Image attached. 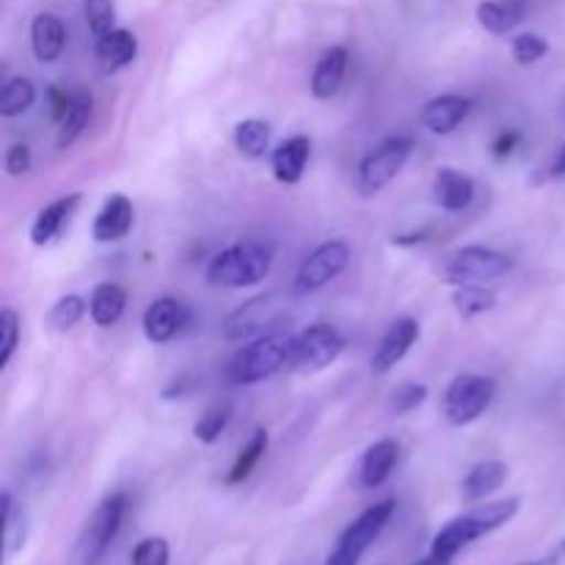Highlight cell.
Wrapping results in <instances>:
<instances>
[{"label":"cell","mask_w":565,"mask_h":565,"mask_svg":"<svg viewBox=\"0 0 565 565\" xmlns=\"http://www.w3.org/2000/svg\"><path fill=\"white\" fill-rule=\"evenodd\" d=\"M519 505H522L519 497H508V500L486 502V505L475 508V511L450 519V522L434 535L428 555L419 557L414 565H452V561H456L467 546H472L475 541L486 539V535H491L494 530L505 527V524L519 513Z\"/></svg>","instance_id":"cell-1"},{"label":"cell","mask_w":565,"mask_h":565,"mask_svg":"<svg viewBox=\"0 0 565 565\" xmlns=\"http://www.w3.org/2000/svg\"><path fill=\"white\" fill-rule=\"evenodd\" d=\"M296 334L290 331H268V334L254 337L248 345H243L226 364V379L235 386L259 384L279 373L285 364H290Z\"/></svg>","instance_id":"cell-2"},{"label":"cell","mask_w":565,"mask_h":565,"mask_svg":"<svg viewBox=\"0 0 565 565\" xmlns=\"http://www.w3.org/2000/svg\"><path fill=\"white\" fill-rule=\"evenodd\" d=\"M274 265V248L263 241H241L215 254L207 265V281L215 287H252L265 281Z\"/></svg>","instance_id":"cell-3"},{"label":"cell","mask_w":565,"mask_h":565,"mask_svg":"<svg viewBox=\"0 0 565 565\" xmlns=\"http://www.w3.org/2000/svg\"><path fill=\"white\" fill-rule=\"evenodd\" d=\"M395 500H381L375 502V505H370L364 513H359V516L342 530L334 550L326 557V565H359L364 552L375 544V539L384 533L390 519L395 516Z\"/></svg>","instance_id":"cell-4"},{"label":"cell","mask_w":565,"mask_h":565,"mask_svg":"<svg viewBox=\"0 0 565 565\" xmlns=\"http://www.w3.org/2000/svg\"><path fill=\"white\" fill-rule=\"evenodd\" d=\"M513 268V259L508 254L494 252L486 246H463L452 252L441 263L439 276L452 287L480 285V281H494Z\"/></svg>","instance_id":"cell-5"},{"label":"cell","mask_w":565,"mask_h":565,"mask_svg":"<svg viewBox=\"0 0 565 565\" xmlns=\"http://www.w3.org/2000/svg\"><path fill=\"white\" fill-rule=\"evenodd\" d=\"M497 381L489 375L461 373L447 384L445 392V419L456 428L475 423L494 403Z\"/></svg>","instance_id":"cell-6"},{"label":"cell","mask_w":565,"mask_h":565,"mask_svg":"<svg viewBox=\"0 0 565 565\" xmlns=\"http://www.w3.org/2000/svg\"><path fill=\"white\" fill-rule=\"evenodd\" d=\"M125 511H127L125 494L105 497V500L94 508L86 527H83L81 541H77V552H81L83 565L103 563V557L108 555L110 544H114L116 533H119L121 522H125Z\"/></svg>","instance_id":"cell-7"},{"label":"cell","mask_w":565,"mask_h":565,"mask_svg":"<svg viewBox=\"0 0 565 565\" xmlns=\"http://www.w3.org/2000/svg\"><path fill=\"white\" fill-rule=\"evenodd\" d=\"M351 263V246L345 241H326L309 254L298 268L292 292L296 296H309V292L323 290L329 281H334Z\"/></svg>","instance_id":"cell-8"},{"label":"cell","mask_w":565,"mask_h":565,"mask_svg":"<svg viewBox=\"0 0 565 565\" xmlns=\"http://www.w3.org/2000/svg\"><path fill=\"white\" fill-rule=\"evenodd\" d=\"M412 149L414 141L408 136L386 138L379 149L364 154L362 163H359V188L364 193H379L381 188L390 185L403 171L406 160L412 158Z\"/></svg>","instance_id":"cell-9"},{"label":"cell","mask_w":565,"mask_h":565,"mask_svg":"<svg viewBox=\"0 0 565 565\" xmlns=\"http://www.w3.org/2000/svg\"><path fill=\"white\" fill-rule=\"evenodd\" d=\"M342 348H345V340H342V334L334 326L315 323L309 329H303L301 334H296L290 367L296 373H320L331 362H337Z\"/></svg>","instance_id":"cell-10"},{"label":"cell","mask_w":565,"mask_h":565,"mask_svg":"<svg viewBox=\"0 0 565 565\" xmlns=\"http://www.w3.org/2000/svg\"><path fill=\"white\" fill-rule=\"evenodd\" d=\"M281 315V303H276V296H259L243 303L237 312L230 315L224 326L226 340H246L254 334H268V326H274Z\"/></svg>","instance_id":"cell-11"},{"label":"cell","mask_w":565,"mask_h":565,"mask_svg":"<svg viewBox=\"0 0 565 565\" xmlns=\"http://www.w3.org/2000/svg\"><path fill=\"white\" fill-rule=\"evenodd\" d=\"M188 323H191V309L185 303L177 298H158L143 312V337L152 345H163V342L174 340Z\"/></svg>","instance_id":"cell-12"},{"label":"cell","mask_w":565,"mask_h":565,"mask_svg":"<svg viewBox=\"0 0 565 565\" xmlns=\"http://www.w3.org/2000/svg\"><path fill=\"white\" fill-rule=\"evenodd\" d=\"M419 340V323L414 318H401L390 326L384 337H381L379 348L373 353V370L375 373H390L392 367L406 359V353L412 351L414 342Z\"/></svg>","instance_id":"cell-13"},{"label":"cell","mask_w":565,"mask_h":565,"mask_svg":"<svg viewBox=\"0 0 565 565\" xmlns=\"http://www.w3.org/2000/svg\"><path fill=\"white\" fill-rule=\"evenodd\" d=\"M472 105V99L461 97V94H441V97L425 103L419 121H423L425 130L436 132V136H450V132H456L463 125Z\"/></svg>","instance_id":"cell-14"},{"label":"cell","mask_w":565,"mask_h":565,"mask_svg":"<svg viewBox=\"0 0 565 565\" xmlns=\"http://www.w3.org/2000/svg\"><path fill=\"white\" fill-rule=\"evenodd\" d=\"M132 202L125 193H114L110 199H105L103 210L97 213L92 226V235L97 243H116L121 237H127V232L132 230Z\"/></svg>","instance_id":"cell-15"},{"label":"cell","mask_w":565,"mask_h":565,"mask_svg":"<svg viewBox=\"0 0 565 565\" xmlns=\"http://www.w3.org/2000/svg\"><path fill=\"white\" fill-rule=\"evenodd\" d=\"M397 458H401V447L392 439H381L375 445L367 447V452L362 456L359 463V486L362 489H379L390 480V475L395 472Z\"/></svg>","instance_id":"cell-16"},{"label":"cell","mask_w":565,"mask_h":565,"mask_svg":"<svg viewBox=\"0 0 565 565\" xmlns=\"http://www.w3.org/2000/svg\"><path fill=\"white\" fill-rule=\"evenodd\" d=\"M99 61V70L105 75H114V72L125 70L127 64H132L138 55V39L136 33H130L127 28H114L105 36H97V47H94Z\"/></svg>","instance_id":"cell-17"},{"label":"cell","mask_w":565,"mask_h":565,"mask_svg":"<svg viewBox=\"0 0 565 565\" xmlns=\"http://www.w3.org/2000/svg\"><path fill=\"white\" fill-rule=\"evenodd\" d=\"M309 143L307 136H292L287 141H281L279 147L270 152V169H274V177L285 185H296L301 182L303 171H307L309 163Z\"/></svg>","instance_id":"cell-18"},{"label":"cell","mask_w":565,"mask_h":565,"mask_svg":"<svg viewBox=\"0 0 565 565\" xmlns=\"http://www.w3.org/2000/svg\"><path fill=\"white\" fill-rule=\"evenodd\" d=\"M81 204V193H70V196H61L55 202H50L47 207L39 210V215L31 224V243L33 246H47L55 237L61 235L66 221L72 218V213Z\"/></svg>","instance_id":"cell-19"},{"label":"cell","mask_w":565,"mask_h":565,"mask_svg":"<svg viewBox=\"0 0 565 565\" xmlns=\"http://www.w3.org/2000/svg\"><path fill=\"white\" fill-rule=\"evenodd\" d=\"M434 199L441 210L447 213H461L472 204L475 199V182L469 180L463 171L458 169H439L434 177Z\"/></svg>","instance_id":"cell-20"},{"label":"cell","mask_w":565,"mask_h":565,"mask_svg":"<svg viewBox=\"0 0 565 565\" xmlns=\"http://www.w3.org/2000/svg\"><path fill=\"white\" fill-rule=\"evenodd\" d=\"M31 47L42 64H53L66 47V28L55 14H36L31 22Z\"/></svg>","instance_id":"cell-21"},{"label":"cell","mask_w":565,"mask_h":565,"mask_svg":"<svg viewBox=\"0 0 565 565\" xmlns=\"http://www.w3.org/2000/svg\"><path fill=\"white\" fill-rule=\"evenodd\" d=\"M348 72V50L331 47L320 55L318 66L312 72V94L318 99H331L342 88Z\"/></svg>","instance_id":"cell-22"},{"label":"cell","mask_w":565,"mask_h":565,"mask_svg":"<svg viewBox=\"0 0 565 565\" xmlns=\"http://www.w3.org/2000/svg\"><path fill=\"white\" fill-rule=\"evenodd\" d=\"M508 480V463L502 461H480L469 469L461 483V494L467 502H480L500 491Z\"/></svg>","instance_id":"cell-23"},{"label":"cell","mask_w":565,"mask_h":565,"mask_svg":"<svg viewBox=\"0 0 565 565\" xmlns=\"http://www.w3.org/2000/svg\"><path fill=\"white\" fill-rule=\"evenodd\" d=\"M125 309H127V292L121 290L119 285H110V281L94 287L92 298H88V315H92L94 323L103 326V329L119 323Z\"/></svg>","instance_id":"cell-24"},{"label":"cell","mask_w":565,"mask_h":565,"mask_svg":"<svg viewBox=\"0 0 565 565\" xmlns=\"http://www.w3.org/2000/svg\"><path fill=\"white\" fill-rule=\"evenodd\" d=\"M88 119H92V94L75 92L72 94V103L70 108H66V114L55 121V125H58V136H55L58 149L72 147V143L81 138V132L88 127Z\"/></svg>","instance_id":"cell-25"},{"label":"cell","mask_w":565,"mask_h":565,"mask_svg":"<svg viewBox=\"0 0 565 565\" xmlns=\"http://www.w3.org/2000/svg\"><path fill=\"white\" fill-rule=\"evenodd\" d=\"M270 136H274V130H270L268 121L243 119L235 125V136L232 138H235V147L243 158L257 160L270 149Z\"/></svg>","instance_id":"cell-26"},{"label":"cell","mask_w":565,"mask_h":565,"mask_svg":"<svg viewBox=\"0 0 565 565\" xmlns=\"http://www.w3.org/2000/svg\"><path fill=\"white\" fill-rule=\"evenodd\" d=\"M522 20H524L522 3H497V0H483V3L478 6V22L489 33H497V36L513 31Z\"/></svg>","instance_id":"cell-27"},{"label":"cell","mask_w":565,"mask_h":565,"mask_svg":"<svg viewBox=\"0 0 565 565\" xmlns=\"http://www.w3.org/2000/svg\"><path fill=\"white\" fill-rule=\"evenodd\" d=\"M452 307L463 320L478 318V315L491 312L497 307L494 290H486L483 285H461L452 290Z\"/></svg>","instance_id":"cell-28"},{"label":"cell","mask_w":565,"mask_h":565,"mask_svg":"<svg viewBox=\"0 0 565 565\" xmlns=\"http://www.w3.org/2000/svg\"><path fill=\"white\" fill-rule=\"evenodd\" d=\"M265 450H268V434H265V428H254L252 439H248L246 447L237 452L235 463H232L230 475H226V483L230 486L243 483V480L254 472V467H257L259 458L265 456Z\"/></svg>","instance_id":"cell-29"},{"label":"cell","mask_w":565,"mask_h":565,"mask_svg":"<svg viewBox=\"0 0 565 565\" xmlns=\"http://www.w3.org/2000/svg\"><path fill=\"white\" fill-rule=\"evenodd\" d=\"M36 99V88L28 77H11L3 83V92H0V116L11 119V116L25 114L28 108Z\"/></svg>","instance_id":"cell-30"},{"label":"cell","mask_w":565,"mask_h":565,"mask_svg":"<svg viewBox=\"0 0 565 565\" xmlns=\"http://www.w3.org/2000/svg\"><path fill=\"white\" fill-rule=\"evenodd\" d=\"M230 419H232V403L230 401L213 403V406L202 414V419L193 425V436H196L202 445H213V441H218V436L226 430Z\"/></svg>","instance_id":"cell-31"},{"label":"cell","mask_w":565,"mask_h":565,"mask_svg":"<svg viewBox=\"0 0 565 565\" xmlns=\"http://www.w3.org/2000/svg\"><path fill=\"white\" fill-rule=\"evenodd\" d=\"M83 315H86V301L81 296H64L53 303L47 323L53 331H70L81 323Z\"/></svg>","instance_id":"cell-32"},{"label":"cell","mask_w":565,"mask_h":565,"mask_svg":"<svg viewBox=\"0 0 565 565\" xmlns=\"http://www.w3.org/2000/svg\"><path fill=\"white\" fill-rule=\"evenodd\" d=\"M17 345H20V318L14 309H3L0 312V370L9 367Z\"/></svg>","instance_id":"cell-33"},{"label":"cell","mask_w":565,"mask_h":565,"mask_svg":"<svg viewBox=\"0 0 565 565\" xmlns=\"http://www.w3.org/2000/svg\"><path fill=\"white\" fill-rule=\"evenodd\" d=\"M425 401H428V386L408 381V384H401L395 392H392L390 412L397 414V417H401V414H412L414 408L423 406Z\"/></svg>","instance_id":"cell-34"},{"label":"cell","mask_w":565,"mask_h":565,"mask_svg":"<svg viewBox=\"0 0 565 565\" xmlns=\"http://www.w3.org/2000/svg\"><path fill=\"white\" fill-rule=\"evenodd\" d=\"M546 53H550V42H546L541 33H519V36L513 39V58L522 66L535 64V61L544 58Z\"/></svg>","instance_id":"cell-35"},{"label":"cell","mask_w":565,"mask_h":565,"mask_svg":"<svg viewBox=\"0 0 565 565\" xmlns=\"http://www.w3.org/2000/svg\"><path fill=\"white\" fill-rule=\"evenodd\" d=\"M86 22L94 36H105L114 31L116 22V3L114 0H86Z\"/></svg>","instance_id":"cell-36"},{"label":"cell","mask_w":565,"mask_h":565,"mask_svg":"<svg viewBox=\"0 0 565 565\" xmlns=\"http://www.w3.org/2000/svg\"><path fill=\"white\" fill-rule=\"evenodd\" d=\"M169 541L152 535V539H143L141 544L132 550V565H169Z\"/></svg>","instance_id":"cell-37"},{"label":"cell","mask_w":565,"mask_h":565,"mask_svg":"<svg viewBox=\"0 0 565 565\" xmlns=\"http://www.w3.org/2000/svg\"><path fill=\"white\" fill-rule=\"evenodd\" d=\"M6 174L9 177H22L31 171L33 166V158H31V149L25 147V143H14V147H9V152H6Z\"/></svg>","instance_id":"cell-38"},{"label":"cell","mask_w":565,"mask_h":565,"mask_svg":"<svg viewBox=\"0 0 565 565\" xmlns=\"http://www.w3.org/2000/svg\"><path fill=\"white\" fill-rule=\"evenodd\" d=\"M519 141H522V136H519V132H502V136L494 141V158L497 160L511 158L513 149L519 147Z\"/></svg>","instance_id":"cell-39"},{"label":"cell","mask_w":565,"mask_h":565,"mask_svg":"<svg viewBox=\"0 0 565 565\" xmlns=\"http://www.w3.org/2000/svg\"><path fill=\"white\" fill-rule=\"evenodd\" d=\"M47 97H50V110H53V119L58 121L61 116L66 114V108H70L72 94L70 92H61V88H50Z\"/></svg>","instance_id":"cell-40"},{"label":"cell","mask_w":565,"mask_h":565,"mask_svg":"<svg viewBox=\"0 0 565 565\" xmlns=\"http://www.w3.org/2000/svg\"><path fill=\"white\" fill-rule=\"evenodd\" d=\"M563 557H565V544L557 552H552V555L539 557V561H530V563H519V565H557L563 561Z\"/></svg>","instance_id":"cell-41"},{"label":"cell","mask_w":565,"mask_h":565,"mask_svg":"<svg viewBox=\"0 0 565 565\" xmlns=\"http://www.w3.org/2000/svg\"><path fill=\"white\" fill-rule=\"evenodd\" d=\"M550 174L552 177H565V143L561 147V152H557V158H555V163H552Z\"/></svg>","instance_id":"cell-42"}]
</instances>
